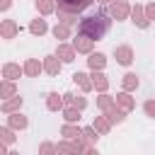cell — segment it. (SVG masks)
<instances>
[{"label":"cell","mask_w":155,"mask_h":155,"mask_svg":"<svg viewBox=\"0 0 155 155\" xmlns=\"http://www.w3.org/2000/svg\"><path fill=\"white\" fill-rule=\"evenodd\" d=\"M107 29H109V17L104 12H94L80 22V31L90 39H99L102 34H107Z\"/></svg>","instance_id":"obj_1"},{"label":"cell","mask_w":155,"mask_h":155,"mask_svg":"<svg viewBox=\"0 0 155 155\" xmlns=\"http://www.w3.org/2000/svg\"><path fill=\"white\" fill-rule=\"evenodd\" d=\"M92 5V0H58V7L63 12H70V15H78L82 10H87Z\"/></svg>","instance_id":"obj_2"}]
</instances>
